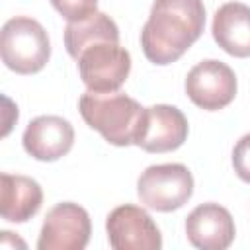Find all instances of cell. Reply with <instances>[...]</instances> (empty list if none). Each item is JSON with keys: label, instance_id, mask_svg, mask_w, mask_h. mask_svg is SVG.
Segmentation results:
<instances>
[{"label": "cell", "instance_id": "6da1fadb", "mask_svg": "<svg viewBox=\"0 0 250 250\" xmlns=\"http://www.w3.org/2000/svg\"><path fill=\"white\" fill-rule=\"evenodd\" d=\"M205 8L201 0H154L141 31L145 57L158 66L176 62L203 33Z\"/></svg>", "mask_w": 250, "mask_h": 250}, {"label": "cell", "instance_id": "7a4b0ae2", "mask_svg": "<svg viewBox=\"0 0 250 250\" xmlns=\"http://www.w3.org/2000/svg\"><path fill=\"white\" fill-rule=\"evenodd\" d=\"M82 119L115 146L135 145L145 107L121 92H86L78 100Z\"/></svg>", "mask_w": 250, "mask_h": 250}, {"label": "cell", "instance_id": "3957f363", "mask_svg": "<svg viewBox=\"0 0 250 250\" xmlns=\"http://www.w3.org/2000/svg\"><path fill=\"white\" fill-rule=\"evenodd\" d=\"M2 62L18 74L39 72L51 57V41L45 27L27 16L10 18L0 33Z\"/></svg>", "mask_w": 250, "mask_h": 250}, {"label": "cell", "instance_id": "277c9868", "mask_svg": "<svg viewBox=\"0 0 250 250\" xmlns=\"http://www.w3.org/2000/svg\"><path fill=\"white\" fill-rule=\"evenodd\" d=\"M193 193V176L178 162L152 164L137 180L141 203L152 211L170 213L184 207Z\"/></svg>", "mask_w": 250, "mask_h": 250}, {"label": "cell", "instance_id": "5b68a950", "mask_svg": "<svg viewBox=\"0 0 250 250\" xmlns=\"http://www.w3.org/2000/svg\"><path fill=\"white\" fill-rule=\"evenodd\" d=\"M76 62L80 78L90 92H117L131 72L129 51L111 41H100L86 47Z\"/></svg>", "mask_w": 250, "mask_h": 250}, {"label": "cell", "instance_id": "8992f818", "mask_svg": "<svg viewBox=\"0 0 250 250\" xmlns=\"http://www.w3.org/2000/svg\"><path fill=\"white\" fill-rule=\"evenodd\" d=\"M92 234L90 215L84 207L72 201L57 203L49 209L37 248L39 250H82Z\"/></svg>", "mask_w": 250, "mask_h": 250}, {"label": "cell", "instance_id": "52a82bcc", "mask_svg": "<svg viewBox=\"0 0 250 250\" xmlns=\"http://www.w3.org/2000/svg\"><path fill=\"white\" fill-rule=\"evenodd\" d=\"M186 94L205 111L223 109L236 96V74L229 64L217 59H205L188 72Z\"/></svg>", "mask_w": 250, "mask_h": 250}, {"label": "cell", "instance_id": "ba28073f", "mask_svg": "<svg viewBox=\"0 0 250 250\" xmlns=\"http://www.w3.org/2000/svg\"><path fill=\"white\" fill-rule=\"evenodd\" d=\"M109 246L115 250H158L162 236L152 217L131 203L115 207L105 221Z\"/></svg>", "mask_w": 250, "mask_h": 250}, {"label": "cell", "instance_id": "9c48e42d", "mask_svg": "<svg viewBox=\"0 0 250 250\" xmlns=\"http://www.w3.org/2000/svg\"><path fill=\"white\" fill-rule=\"evenodd\" d=\"M188 131V119L176 105L156 104L145 107L135 145L146 152H170L184 145Z\"/></svg>", "mask_w": 250, "mask_h": 250}, {"label": "cell", "instance_id": "30bf717a", "mask_svg": "<svg viewBox=\"0 0 250 250\" xmlns=\"http://www.w3.org/2000/svg\"><path fill=\"white\" fill-rule=\"evenodd\" d=\"M236 234L234 219L219 203H201L186 219V236L199 250H225Z\"/></svg>", "mask_w": 250, "mask_h": 250}, {"label": "cell", "instance_id": "8fae6325", "mask_svg": "<svg viewBox=\"0 0 250 250\" xmlns=\"http://www.w3.org/2000/svg\"><path fill=\"white\" fill-rule=\"evenodd\" d=\"M23 148L41 162H53L70 152L74 129L70 121L59 115H39L31 119L23 131Z\"/></svg>", "mask_w": 250, "mask_h": 250}, {"label": "cell", "instance_id": "7c38bea8", "mask_svg": "<svg viewBox=\"0 0 250 250\" xmlns=\"http://www.w3.org/2000/svg\"><path fill=\"white\" fill-rule=\"evenodd\" d=\"M217 45L232 57H250V6L242 2L223 4L213 18Z\"/></svg>", "mask_w": 250, "mask_h": 250}, {"label": "cell", "instance_id": "4fadbf2b", "mask_svg": "<svg viewBox=\"0 0 250 250\" xmlns=\"http://www.w3.org/2000/svg\"><path fill=\"white\" fill-rule=\"evenodd\" d=\"M43 203L41 186L27 176L20 174H2V197L0 213L2 219L10 223L29 221Z\"/></svg>", "mask_w": 250, "mask_h": 250}, {"label": "cell", "instance_id": "5bb4252c", "mask_svg": "<svg viewBox=\"0 0 250 250\" xmlns=\"http://www.w3.org/2000/svg\"><path fill=\"white\" fill-rule=\"evenodd\" d=\"M100 41L119 43L117 25L104 12H96L82 21H68L64 29V47L72 59H78V55L86 47L100 43Z\"/></svg>", "mask_w": 250, "mask_h": 250}, {"label": "cell", "instance_id": "9a60e30c", "mask_svg": "<svg viewBox=\"0 0 250 250\" xmlns=\"http://www.w3.org/2000/svg\"><path fill=\"white\" fill-rule=\"evenodd\" d=\"M51 4L66 21H82L98 12V0H51Z\"/></svg>", "mask_w": 250, "mask_h": 250}, {"label": "cell", "instance_id": "2e32d148", "mask_svg": "<svg viewBox=\"0 0 250 250\" xmlns=\"http://www.w3.org/2000/svg\"><path fill=\"white\" fill-rule=\"evenodd\" d=\"M232 166L236 176L250 184V133H246L244 137L238 139V143L234 145L232 150Z\"/></svg>", "mask_w": 250, "mask_h": 250}, {"label": "cell", "instance_id": "e0dca14e", "mask_svg": "<svg viewBox=\"0 0 250 250\" xmlns=\"http://www.w3.org/2000/svg\"><path fill=\"white\" fill-rule=\"evenodd\" d=\"M12 234H14V232H10V230H4V232H2V246H10V244H12V246H16V244H18V246L25 248V242H23V240H20V238H16V240H14V238H12Z\"/></svg>", "mask_w": 250, "mask_h": 250}]
</instances>
